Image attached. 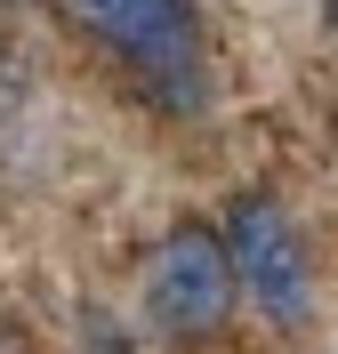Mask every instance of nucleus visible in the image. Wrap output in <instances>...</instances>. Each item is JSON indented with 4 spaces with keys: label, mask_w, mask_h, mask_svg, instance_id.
Returning <instances> with one entry per match:
<instances>
[{
    "label": "nucleus",
    "mask_w": 338,
    "mask_h": 354,
    "mask_svg": "<svg viewBox=\"0 0 338 354\" xmlns=\"http://www.w3.org/2000/svg\"><path fill=\"white\" fill-rule=\"evenodd\" d=\"M65 17L89 24L153 88H169L178 113L202 105V8L194 0H65Z\"/></svg>",
    "instance_id": "obj_1"
},
{
    "label": "nucleus",
    "mask_w": 338,
    "mask_h": 354,
    "mask_svg": "<svg viewBox=\"0 0 338 354\" xmlns=\"http://www.w3.org/2000/svg\"><path fill=\"white\" fill-rule=\"evenodd\" d=\"M218 234H225L234 290H242V298L266 314V322L298 330V322H306V306H314V274H306V250H298L290 218H282L266 194H242L234 209H225V225H218Z\"/></svg>",
    "instance_id": "obj_2"
},
{
    "label": "nucleus",
    "mask_w": 338,
    "mask_h": 354,
    "mask_svg": "<svg viewBox=\"0 0 338 354\" xmlns=\"http://www.w3.org/2000/svg\"><path fill=\"white\" fill-rule=\"evenodd\" d=\"M145 306L169 338H218L234 314V266H225V234L209 225H169L145 266Z\"/></svg>",
    "instance_id": "obj_3"
},
{
    "label": "nucleus",
    "mask_w": 338,
    "mask_h": 354,
    "mask_svg": "<svg viewBox=\"0 0 338 354\" xmlns=\"http://www.w3.org/2000/svg\"><path fill=\"white\" fill-rule=\"evenodd\" d=\"M330 24H338V0H330Z\"/></svg>",
    "instance_id": "obj_4"
}]
</instances>
